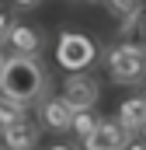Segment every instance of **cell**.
Returning <instances> with one entry per match:
<instances>
[{
  "mask_svg": "<svg viewBox=\"0 0 146 150\" xmlns=\"http://www.w3.org/2000/svg\"><path fill=\"white\" fill-rule=\"evenodd\" d=\"M98 122H101V119L91 112V108H77V115H73V133H77V140L84 143V140L98 129Z\"/></svg>",
  "mask_w": 146,
  "mask_h": 150,
  "instance_id": "8fae6325",
  "label": "cell"
},
{
  "mask_svg": "<svg viewBox=\"0 0 146 150\" xmlns=\"http://www.w3.org/2000/svg\"><path fill=\"white\" fill-rule=\"evenodd\" d=\"M118 122L129 129V133H139L146 126V98H125L122 105H118Z\"/></svg>",
  "mask_w": 146,
  "mask_h": 150,
  "instance_id": "9c48e42d",
  "label": "cell"
},
{
  "mask_svg": "<svg viewBox=\"0 0 146 150\" xmlns=\"http://www.w3.org/2000/svg\"><path fill=\"white\" fill-rule=\"evenodd\" d=\"M105 4H108L111 14H115V18H122V21H125L136 7H143V0H105Z\"/></svg>",
  "mask_w": 146,
  "mask_h": 150,
  "instance_id": "4fadbf2b",
  "label": "cell"
},
{
  "mask_svg": "<svg viewBox=\"0 0 146 150\" xmlns=\"http://www.w3.org/2000/svg\"><path fill=\"white\" fill-rule=\"evenodd\" d=\"M73 115H77V108H73L66 98H42V126L45 129H52V133H66V129H73Z\"/></svg>",
  "mask_w": 146,
  "mask_h": 150,
  "instance_id": "5b68a950",
  "label": "cell"
},
{
  "mask_svg": "<svg viewBox=\"0 0 146 150\" xmlns=\"http://www.w3.org/2000/svg\"><path fill=\"white\" fill-rule=\"evenodd\" d=\"M143 98H146V91H143Z\"/></svg>",
  "mask_w": 146,
  "mask_h": 150,
  "instance_id": "44dd1931",
  "label": "cell"
},
{
  "mask_svg": "<svg viewBox=\"0 0 146 150\" xmlns=\"http://www.w3.org/2000/svg\"><path fill=\"white\" fill-rule=\"evenodd\" d=\"M25 108H28V105L11 101V98H4V94H0V129H7V126H14L18 119H25Z\"/></svg>",
  "mask_w": 146,
  "mask_h": 150,
  "instance_id": "7c38bea8",
  "label": "cell"
},
{
  "mask_svg": "<svg viewBox=\"0 0 146 150\" xmlns=\"http://www.w3.org/2000/svg\"><path fill=\"white\" fill-rule=\"evenodd\" d=\"M94 59H98V45H94L91 35H84V32H63L59 35V42H56V63L66 74L94 67Z\"/></svg>",
  "mask_w": 146,
  "mask_h": 150,
  "instance_id": "7a4b0ae2",
  "label": "cell"
},
{
  "mask_svg": "<svg viewBox=\"0 0 146 150\" xmlns=\"http://www.w3.org/2000/svg\"><path fill=\"white\" fill-rule=\"evenodd\" d=\"M105 63H108L111 80H118V84H139L146 77V56L129 49V45H122V42L105 49Z\"/></svg>",
  "mask_w": 146,
  "mask_h": 150,
  "instance_id": "3957f363",
  "label": "cell"
},
{
  "mask_svg": "<svg viewBox=\"0 0 146 150\" xmlns=\"http://www.w3.org/2000/svg\"><path fill=\"white\" fill-rule=\"evenodd\" d=\"M14 7H25L28 11V7H38V0H14Z\"/></svg>",
  "mask_w": 146,
  "mask_h": 150,
  "instance_id": "9a60e30c",
  "label": "cell"
},
{
  "mask_svg": "<svg viewBox=\"0 0 146 150\" xmlns=\"http://www.w3.org/2000/svg\"><path fill=\"white\" fill-rule=\"evenodd\" d=\"M7 42H11L14 52H28V56H38V49H42L38 32H35V28H28V25H14L11 35H7Z\"/></svg>",
  "mask_w": 146,
  "mask_h": 150,
  "instance_id": "30bf717a",
  "label": "cell"
},
{
  "mask_svg": "<svg viewBox=\"0 0 146 150\" xmlns=\"http://www.w3.org/2000/svg\"><path fill=\"white\" fill-rule=\"evenodd\" d=\"M18 25V18H14V7H0V38L7 42V35H11V28Z\"/></svg>",
  "mask_w": 146,
  "mask_h": 150,
  "instance_id": "5bb4252c",
  "label": "cell"
},
{
  "mask_svg": "<svg viewBox=\"0 0 146 150\" xmlns=\"http://www.w3.org/2000/svg\"><path fill=\"white\" fill-rule=\"evenodd\" d=\"M63 98L73 108H94L98 98H101V84L94 77H87L84 70H77V74H70L63 80Z\"/></svg>",
  "mask_w": 146,
  "mask_h": 150,
  "instance_id": "277c9868",
  "label": "cell"
},
{
  "mask_svg": "<svg viewBox=\"0 0 146 150\" xmlns=\"http://www.w3.org/2000/svg\"><path fill=\"white\" fill-rule=\"evenodd\" d=\"M49 150H73V147H66V143H56V147H49Z\"/></svg>",
  "mask_w": 146,
  "mask_h": 150,
  "instance_id": "2e32d148",
  "label": "cell"
},
{
  "mask_svg": "<svg viewBox=\"0 0 146 150\" xmlns=\"http://www.w3.org/2000/svg\"><path fill=\"white\" fill-rule=\"evenodd\" d=\"M4 150H7V147H4Z\"/></svg>",
  "mask_w": 146,
  "mask_h": 150,
  "instance_id": "7402d4cb",
  "label": "cell"
},
{
  "mask_svg": "<svg viewBox=\"0 0 146 150\" xmlns=\"http://www.w3.org/2000/svg\"><path fill=\"white\" fill-rule=\"evenodd\" d=\"M4 133V147L7 150H25V147H35L38 133H42V122H32L28 115L25 119H18L14 126H7V129H0Z\"/></svg>",
  "mask_w": 146,
  "mask_h": 150,
  "instance_id": "ba28073f",
  "label": "cell"
},
{
  "mask_svg": "<svg viewBox=\"0 0 146 150\" xmlns=\"http://www.w3.org/2000/svg\"><path fill=\"white\" fill-rule=\"evenodd\" d=\"M129 136L132 133L122 122H98V129L84 140V150H118V147H125Z\"/></svg>",
  "mask_w": 146,
  "mask_h": 150,
  "instance_id": "8992f818",
  "label": "cell"
},
{
  "mask_svg": "<svg viewBox=\"0 0 146 150\" xmlns=\"http://www.w3.org/2000/svg\"><path fill=\"white\" fill-rule=\"evenodd\" d=\"M49 70L38 63L35 56L28 52H14L4 59V70H0V94L11 98V101H21V105H32L42 101L49 94Z\"/></svg>",
  "mask_w": 146,
  "mask_h": 150,
  "instance_id": "6da1fadb",
  "label": "cell"
},
{
  "mask_svg": "<svg viewBox=\"0 0 146 150\" xmlns=\"http://www.w3.org/2000/svg\"><path fill=\"white\" fill-rule=\"evenodd\" d=\"M25 150H35V147H25Z\"/></svg>",
  "mask_w": 146,
  "mask_h": 150,
  "instance_id": "d6986e66",
  "label": "cell"
},
{
  "mask_svg": "<svg viewBox=\"0 0 146 150\" xmlns=\"http://www.w3.org/2000/svg\"><path fill=\"white\" fill-rule=\"evenodd\" d=\"M118 42L146 56V4H143V7H136V11L122 21V28H118Z\"/></svg>",
  "mask_w": 146,
  "mask_h": 150,
  "instance_id": "52a82bcc",
  "label": "cell"
},
{
  "mask_svg": "<svg viewBox=\"0 0 146 150\" xmlns=\"http://www.w3.org/2000/svg\"><path fill=\"white\" fill-rule=\"evenodd\" d=\"M4 59H7V56H4V52H0V70H4Z\"/></svg>",
  "mask_w": 146,
  "mask_h": 150,
  "instance_id": "e0dca14e",
  "label": "cell"
},
{
  "mask_svg": "<svg viewBox=\"0 0 146 150\" xmlns=\"http://www.w3.org/2000/svg\"><path fill=\"white\" fill-rule=\"evenodd\" d=\"M139 136H143V140H146V126H143V129H139Z\"/></svg>",
  "mask_w": 146,
  "mask_h": 150,
  "instance_id": "ac0fdd59",
  "label": "cell"
},
{
  "mask_svg": "<svg viewBox=\"0 0 146 150\" xmlns=\"http://www.w3.org/2000/svg\"><path fill=\"white\" fill-rule=\"evenodd\" d=\"M0 45H4V38H0Z\"/></svg>",
  "mask_w": 146,
  "mask_h": 150,
  "instance_id": "ffe728a7",
  "label": "cell"
}]
</instances>
